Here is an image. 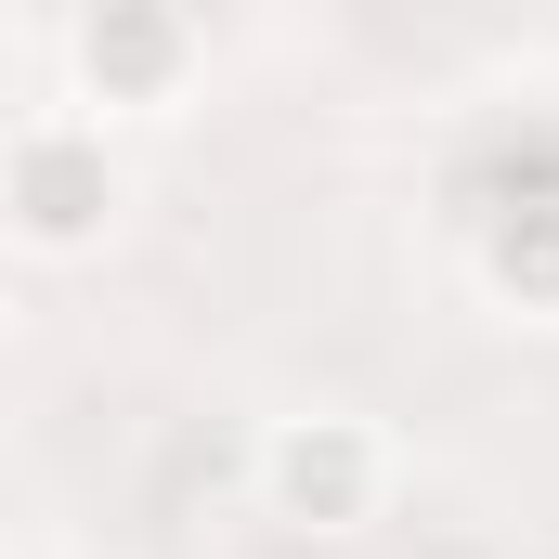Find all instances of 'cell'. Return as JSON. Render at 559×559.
Wrapping results in <instances>:
<instances>
[{"mask_svg":"<svg viewBox=\"0 0 559 559\" xmlns=\"http://www.w3.org/2000/svg\"><path fill=\"white\" fill-rule=\"evenodd\" d=\"M131 222V156L92 105H26L0 118V248L26 261H92Z\"/></svg>","mask_w":559,"mask_h":559,"instance_id":"cell-1","label":"cell"},{"mask_svg":"<svg viewBox=\"0 0 559 559\" xmlns=\"http://www.w3.org/2000/svg\"><path fill=\"white\" fill-rule=\"evenodd\" d=\"M248 495H261V521L338 547V534L391 521V495H404V442L365 417V404H286V417H261V442H248Z\"/></svg>","mask_w":559,"mask_h":559,"instance_id":"cell-2","label":"cell"},{"mask_svg":"<svg viewBox=\"0 0 559 559\" xmlns=\"http://www.w3.org/2000/svg\"><path fill=\"white\" fill-rule=\"evenodd\" d=\"M195 92V13L169 0H105L79 26V105L92 118H169Z\"/></svg>","mask_w":559,"mask_h":559,"instance_id":"cell-3","label":"cell"},{"mask_svg":"<svg viewBox=\"0 0 559 559\" xmlns=\"http://www.w3.org/2000/svg\"><path fill=\"white\" fill-rule=\"evenodd\" d=\"M468 261H481V299H495V312L559 325V209H495Z\"/></svg>","mask_w":559,"mask_h":559,"instance_id":"cell-4","label":"cell"},{"mask_svg":"<svg viewBox=\"0 0 559 559\" xmlns=\"http://www.w3.org/2000/svg\"><path fill=\"white\" fill-rule=\"evenodd\" d=\"M0 338H13V286H0Z\"/></svg>","mask_w":559,"mask_h":559,"instance_id":"cell-5","label":"cell"}]
</instances>
